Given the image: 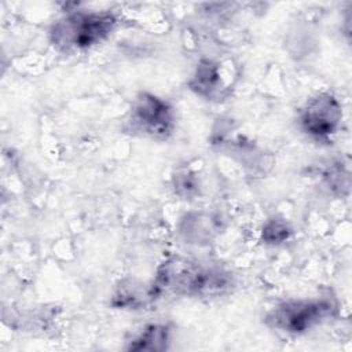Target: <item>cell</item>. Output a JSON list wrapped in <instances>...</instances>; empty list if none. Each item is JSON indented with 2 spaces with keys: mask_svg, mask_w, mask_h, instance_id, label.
Segmentation results:
<instances>
[{
  "mask_svg": "<svg viewBox=\"0 0 352 352\" xmlns=\"http://www.w3.org/2000/svg\"><path fill=\"white\" fill-rule=\"evenodd\" d=\"M154 300L164 297L217 298L232 292L235 278L219 264L173 256L160 264L150 282Z\"/></svg>",
  "mask_w": 352,
  "mask_h": 352,
  "instance_id": "6da1fadb",
  "label": "cell"
},
{
  "mask_svg": "<svg viewBox=\"0 0 352 352\" xmlns=\"http://www.w3.org/2000/svg\"><path fill=\"white\" fill-rule=\"evenodd\" d=\"M118 16L110 10H67L48 29V41L65 55L89 51L117 29Z\"/></svg>",
  "mask_w": 352,
  "mask_h": 352,
  "instance_id": "7a4b0ae2",
  "label": "cell"
},
{
  "mask_svg": "<svg viewBox=\"0 0 352 352\" xmlns=\"http://www.w3.org/2000/svg\"><path fill=\"white\" fill-rule=\"evenodd\" d=\"M337 314V302L330 296L289 298L275 304L264 315V323L287 336H302L322 326Z\"/></svg>",
  "mask_w": 352,
  "mask_h": 352,
  "instance_id": "3957f363",
  "label": "cell"
},
{
  "mask_svg": "<svg viewBox=\"0 0 352 352\" xmlns=\"http://www.w3.org/2000/svg\"><path fill=\"white\" fill-rule=\"evenodd\" d=\"M122 129L136 138L166 142L176 131V111L166 99L140 91L132 100Z\"/></svg>",
  "mask_w": 352,
  "mask_h": 352,
  "instance_id": "277c9868",
  "label": "cell"
},
{
  "mask_svg": "<svg viewBox=\"0 0 352 352\" xmlns=\"http://www.w3.org/2000/svg\"><path fill=\"white\" fill-rule=\"evenodd\" d=\"M342 104L330 91L311 95L297 114L298 129L309 139L329 143L341 128Z\"/></svg>",
  "mask_w": 352,
  "mask_h": 352,
  "instance_id": "5b68a950",
  "label": "cell"
},
{
  "mask_svg": "<svg viewBox=\"0 0 352 352\" xmlns=\"http://www.w3.org/2000/svg\"><path fill=\"white\" fill-rule=\"evenodd\" d=\"M234 78L223 62L213 58H202L195 65L187 80V88L198 98L220 103L231 95Z\"/></svg>",
  "mask_w": 352,
  "mask_h": 352,
  "instance_id": "8992f818",
  "label": "cell"
},
{
  "mask_svg": "<svg viewBox=\"0 0 352 352\" xmlns=\"http://www.w3.org/2000/svg\"><path fill=\"white\" fill-rule=\"evenodd\" d=\"M155 301L151 293L150 283H143L133 278H124L118 280L110 294V305L114 309L138 311L147 304Z\"/></svg>",
  "mask_w": 352,
  "mask_h": 352,
  "instance_id": "52a82bcc",
  "label": "cell"
},
{
  "mask_svg": "<svg viewBox=\"0 0 352 352\" xmlns=\"http://www.w3.org/2000/svg\"><path fill=\"white\" fill-rule=\"evenodd\" d=\"M220 220L209 212H190L180 219L179 232L187 243L204 245L220 232Z\"/></svg>",
  "mask_w": 352,
  "mask_h": 352,
  "instance_id": "ba28073f",
  "label": "cell"
},
{
  "mask_svg": "<svg viewBox=\"0 0 352 352\" xmlns=\"http://www.w3.org/2000/svg\"><path fill=\"white\" fill-rule=\"evenodd\" d=\"M172 327L165 322L147 323L133 336L125 349L128 351H166L172 340Z\"/></svg>",
  "mask_w": 352,
  "mask_h": 352,
  "instance_id": "9c48e42d",
  "label": "cell"
},
{
  "mask_svg": "<svg viewBox=\"0 0 352 352\" xmlns=\"http://www.w3.org/2000/svg\"><path fill=\"white\" fill-rule=\"evenodd\" d=\"M293 228L283 217H270L261 227V241L265 245L279 246L290 239Z\"/></svg>",
  "mask_w": 352,
  "mask_h": 352,
  "instance_id": "30bf717a",
  "label": "cell"
},
{
  "mask_svg": "<svg viewBox=\"0 0 352 352\" xmlns=\"http://www.w3.org/2000/svg\"><path fill=\"white\" fill-rule=\"evenodd\" d=\"M172 187L177 197L183 199L194 198L199 194V182L194 172L183 169L173 175Z\"/></svg>",
  "mask_w": 352,
  "mask_h": 352,
  "instance_id": "8fae6325",
  "label": "cell"
},
{
  "mask_svg": "<svg viewBox=\"0 0 352 352\" xmlns=\"http://www.w3.org/2000/svg\"><path fill=\"white\" fill-rule=\"evenodd\" d=\"M323 182L329 191L341 195L342 188L348 191L349 188V173L344 169H341L340 164H333L323 172Z\"/></svg>",
  "mask_w": 352,
  "mask_h": 352,
  "instance_id": "7c38bea8",
  "label": "cell"
}]
</instances>
